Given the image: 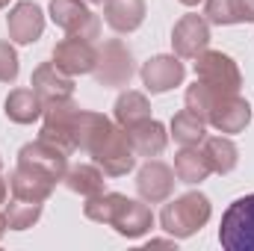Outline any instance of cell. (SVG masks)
Segmentation results:
<instances>
[{
	"instance_id": "cell-2",
	"label": "cell",
	"mask_w": 254,
	"mask_h": 251,
	"mask_svg": "<svg viewBox=\"0 0 254 251\" xmlns=\"http://www.w3.org/2000/svg\"><path fill=\"white\" fill-rule=\"evenodd\" d=\"M86 151L95 157L101 172L110 175V178H122V175H127L136 166V151H133V145L127 139V130L125 127H116L113 122H107L95 133V139L89 142Z\"/></svg>"
},
{
	"instance_id": "cell-10",
	"label": "cell",
	"mask_w": 254,
	"mask_h": 251,
	"mask_svg": "<svg viewBox=\"0 0 254 251\" xmlns=\"http://www.w3.org/2000/svg\"><path fill=\"white\" fill-rule=\"evenodd\" d=\"M210 45V21L201 15H184L172 30V48L181 60H195Z\"/></svg>"
},
{
	"instance_id": "cell-8",
	"label": "cell",
	"mask_w": 254,
	"mask_h": 251,
	"mask_svg": "<svg viewBox=\"0 0 254 251\" xmlns=\"http://www.w3.org/2000/svg\"><path fill=\"white\" fill-rule=\"evenodd\" d=\"M77 116H80V107H74L71 101L45 107V125H42V136H39V139H45V142L63 148L65 154L77 151V145H74Z\"/></svg>"
},
{
	"instance_id": "cell-36",
	"label": "cell",
	"mask_w": 254,
	"mask_h": 251,
	"mask_svg": "<svg viewBox=\"0 0 254 251\" xmlns=\"http://www.w3.org/2000/svg\"><path fill=\"white\" fill-rule=\"evenodd\" d=\"M86 3H107V0H86Z\"/></svg>"
},
{
	"instance_id": "cell-13",
	"label": "cell",
	"mask_w": 254,
	"mask_h": 251,
	"mask_svg": "<svg viewBox=\"0 0 254 251\" xmlns=\"http://www.w3.org/2000/svg\"><path fill=\"white\" fill-rule=\"evenodd\" d=\"M175 178H178V175H175L166 163H160V160H148V163L139 169L136 189H139L142 201H148V204H160V201H169V198H172L175 184H178Z\"/></svg>"
},
{
	"instance_id": "cell-34",
	"label": "cell",
	"mask_w": 254,
	"mask_h": 251,
	"mask_svg": "<svg viewBox=\"0 0 254 251\" xmlns=\"http://www.w3.org/2000/svg\"><path fill=\"white\" fill-rule=\"evenodd\" d=\"M178 3H184V6H198L201 0H178Z\"/></svg>"
},
{
	"instance_id": "cell-6",
	"label": "cell",
	"mask_w": 254,
	"mask_h": 251,
	"mask_svg": "<svg viewBox=\"0 0 254 251\" xmlns=\"http://www.w3.org/2000/svg\"><path fill=\"white\" fill-rule=\"evenodd\" d=\"M101 86H127L133 77V54L122 39H110L98 48V60L92 68Z\"/></svg>"
},
{
	"instance_id": "cell-26",
	"label": "cell",
	"mask_w": 254,
	"mask_h": 251,
	"mask_svg": "<svg viewBox=\"0 0 254 251\" xmlns=\"http://www.w3.org/2000/svg\"><path fill=\"white\" fill-rule=\"evenodd\" d=\"M142 119H151V104L142 92H122L116 101V122L119 127H130Z\"/></svg>"
},
{
	"instance_id": "cell-9",
	"label": "cell",
	"mask_w": 254,
	"mask_h": 251,
	"mask_svg": "<svg viewBox=\"0 0 254 251\" xmlns=\"http://www.w3.org/2000/svg\"><path fill=\"white\" fill-rule=\"evenodd\" d=\"M18 163L36 169V172H42V175H48V178L57 181V184L65 181V172H68V154H65L63 148L45 142V139L24 145V148L18 151Z\"/></svg>"
},
{
	"instance_id": "cell-19",
	"label": "cell",
	"mask_w": 254,
	"mask_h": 251,
	"mask_svg": "<svg viewBox=\"0 0 254 251\" xmlns=\"http://www.w3.org/2000/svg\"><path fill=\"white\" fill-rule=\"evenodd\" d=\"M104 21L116 33H133L145 21V0H107L104 3Z\"/></svg>"
},
{
	"instance_id": "cell-15",
	"label": "cell",
	"mask_w": 254,
	"mask_h": 251,
	"mask_svg": "<svg viewBox=\"0 0 254 251\" xmlns=\"http://www.w3.org/2000/svg\"><path fill=\"white\" fill-rule=\"evenodd\" d=\"M207 122L219 133H240L252 122V107L240 98V92L237 95H219L213 101V110H210Z\"/></svg>"
},
{
	"instance_id": "cell-11",
	"label": "cell",
	"mask_w": 254,
	"mask_h": 251,
	"mask_svg": "<svg viewBox=\"0 0 254 251\" xmlns=\"http://www.w3.org/2000/svg\"><path fill=\"white\" fill-rule=\"evenodd\" d=\"M33 89H36V95L45 101V107H51V104H65V101H71V95H74V80H71V74H65L63 68L57 63H42L36 71H33V83H30Z\"/></svg>"
},
{
	"instance_id": "cell-32",
	"label": "cell",
	"mask_w": 254,
	"mask_h": 251,
	"mask_svg": "<svg viewBox=\"0 0 254 251\" xmlns=\"http://www.w3.org/2000/svg\"><path fill=\"white\" fill-rule=\"evenodd\" d=\"M6 178H3V175H0V204H6Z\"/></svg>"
},
{
	"instance_id": "cell-33",
	"label": "cell",
	"mask_w": 254,
	"mask_h": 251,
	"mask_svg": "<svg viewBox=\"0 0 254 251\" xmlns=\"http://www.w3.org/2000/svg\"><path fill=\"white\" fill-rule=\"evenodd\" d=\"M6 228H9V222H6V213H0V237L6 234Z\"/></svg>"
},
{
	"instance_id": "cell-17",
	"label": "cell",
	"mask_w": 254,
	"mask_h": 251,
	"mask_svg": "<svg viewBox=\"0 0 254 251\" xmlns=\"http://www.w3.org/2000/svg\"><path fill=\"white\" fill-rule=\"evenodd\" d=\"M54 187H57V181H51L48 175H42V172H36V169H30V166H21V163H18V169L12 172V178H9L12 195L30 198V201H48L51 192H54Z\"/></svg>"
},
{
	"instance_id": "cell-1",
	"label": "cell",
	"mask_w": 254,
	"mask_h": 251,
	"mask_svg": "<svg viewBox=\"0 0 254 251\" xmlns=\"http://www.w3.org/2000/svg\"><path fill=\"white\" fill-rule=\"evenodd\" d=\"M86 219L92 222H101V225H110L116 228V234H122L127 240H139L142 234L151 231L154 225V213L151 207H145L142 201H133L127 195L119 192H101V195H92L83 207Z\"/></svg>"
},
{
	"instance_id": "cell-23",
	"label": "cell",
	"mask_w": 254,
	"mask_h": 251,
	"mask_svg": "<svg viewBox=\"0 0 254 251\" xmlns=\"http://www.w3.org/2000/svg\"><path fill=\"white\" fill-rule=\"evenodd\" d=\"M65 187L71 189V192H77V195H83V198L101 195L104 192V172H101L98 163L95 166H89V163L74 166V169L65 172Z\"/></svg>"
},
{
	"instance_id": "cell-20",
	"label": "cell",
	"mask_w": 254,
	"mask_h": 251,
	"mask_svg": "<svg viewBox=\"0 0 254 251\" xmlns=\"http://www.w3.org/2000/svg\"><path fill=\"white\" fill-rule=\"evenodd\" d=\"M6 116L15 125H33L39 116H45V101L36 95V89H15L6 98Z\"/></svg>"
},
{
	"instance_id": "cell-35",
	"label": "cell",
	"mask_w": 254,
	"mask_h": 251,
	"mask_svg": "<svg viewBox=\"0 0 254 251\" xmlns=\"http://www.w3.org/2000/svg\"><path fill=\"white\" fill-rule=\"evenodd\" d=\"M3 6H9V0H0V9H3Z\"/></svg>"
},
{
	"instance_id": "cell-27",
	"label": "cell",
	"mask_w": 254,
	"mask_h": 251,
	"mask_svg": "<svg viewBox=\"0 0 254 251\" xmlns=\"http://www.w3.org/2000/svg\"><path fill=\"white\" fill-rule=\"evenodd\" d=\"M216 98H219V92H213L210 86H204L201 80H195V86L187 89V110H192L195 116H201V119L207 122V116H210Z\"/></svg>"
},
{
	"instance_id": "cell-18",
	"label": "cell",
	"mask_w": 254,
	"mask_h": 251,
	"mask_svg": "<svg viewBox=\"0 0 254 251\" xmlns=\"http://www.w3.org/2000/svg\"><path fill=\"white\" fill-rule=\"evenodd\" d=\"M125 130H127V139H130L133 151L139 157H157V154H163V148L169 142L166 127L160 122H154V119H142V122L125 127Z\"/></svg>"
},
{
	"instance_id": "cell-25",
	"label": "cell",
	"mask_w": 254,
	"mask_h": 251,
	"mask_svg": "<svg viewBox=\"0 0 254 251\" xmlns=\"http://www.w3.org/2000/svg\"><path fill=\"white\" fill-rule=\"evenodd\" d=\"M42 204H45V201H30V198L12 195L9 204H6V210H3L9 228H12V231H27V228H33V225L39 222V216H42Z\"/></svg>"
},
{
	"instance_id": "cell-5",
	"label": "cell",
	"mask_w": 254,
	"mask_h": 251,
	"mask_svg": "<svg viewBox=\"0 0 254 251\" xmlns=\"http://www.w3.org/2000/svg\"><path fill=\"white\" fill-rule=\"evenodd\" d=\"M195 77L219 95H237L243 86V74L237 63L222 51H201L195 57Z\"/></svg>"
},
{
	"instance_id": "cell-16",
	"label": "cell",
	"mask_w": 254,
	"mask_h": 251,
	"mask_svg": "<svg viewBox=\"0 0 254 251\" xmlns=\"http://www.w3.org/2000/svg\"><path fill=\"white\" fill-rule=\"evenodd\" d=\"M6 27H9L12 42L30 45V42H36V39L45 33V15H42V9H39L33 0H21V3H15V6L9 9Z\"/></svg>"
},
{
	"instance_id": "cell-28",
	"label": "cell",
	"mask_w": 254,
	"mask_h": 251,
	"mask_svg": "<svg viewBox=\"0 0 254 251\" xmlns=\"http://www.w3.org/2000/svg\"><path fill=\"white\" fill-rule=\"evenodd\" d=\"M204 18H207L210 24H219V27L240 24L237 0H207V6H204Z\"/></svg>"
},
{
	"instance_id": "cell-21",
	"label": "cell",
	"mask_w": 254,
	"mask_h": 251,
	"mask_svg": "<svg viewBox=\"0 0 254 251\" xmlns=\"http://www.w3.org/2000/svg\"><path fill=\"white\" fill-rule=\"evenodd\" d=\"M204 157L210 163V169L216 175H228L237 169V160H240V151L234 145V139L228 136H204Z\"/></svg>"
},
{
	"instance_id": "cell-3",
	"label": "cell",
	"mask_w": 254,
	"mask_h": 251,
	"mask_svg": "<svg viewBox=\"0 0 254 251\" xmlns=\"http://www.w3.org/2000/svg\"><path fill=\"white\" fill-rule=\"evenodd\" d=\"M210 198L201 192H187L175 201H169L160 213V225L166 234H172L175 240H187L192 234H198L207 222H210Z\"/></svg>"
},
{
	"instance_id": "cell-14",
	"label": "cell",
	"mask_w": 254,
	"mask_h": 251,
	"mask_svg": "<svg viewBox=\"0 0 254 251\" xmlns=\"http://www.w3.org/2000/svg\"><path fill=\"white\" fill-rule=\"evenodd\" d=\"M184 74H187V68L181 63V57H169V54L154 57L142 65V83L151 95H163V92L181 86Z\"/></svg>"
},
{
	"instance_id": "cell-4",
	"label": "cell",
	"mask_w": 254,
	"mask_h": 251,
	"mask_svg": "<svg viewBox=\"0 0 254 251\" xmlns=\"http://www.w3.org/2000/svg\"><path fill=\"white\" fill-rule=\"evenodd\" d=\"M219 243L228 251H254V195L237 198L225 210Z\"/></svg>"
},
{
	"instance_id": "cell-12",
	"label": "cell",
	"mask_w": 254,
	"mask_h": 251,
	"mask_svg": "<svg viewBox=\"0 0 254 251\" xmlns=\"http://www.w3.org/2000/svg\"><path fill=\"white\" fill-rule=\"evenodd\" d=\"M95 60H98V48L89 39H80V36H68L63 42H57V48H54V63L71 77L92 74Z\"/></svg>"
},
{
	"instance_id": "cell-37",
	"label": "cell",
	"mask_w": 254,
	"mask_h": 251,
	"mask_svg": "<svg viewBox=\"0 0 254 251\" xmlns=\"http://www.w3.org/2000/svg\"><path fill=\"white\" fill-rule=\"evenodd\" d=\"M0 169H3V163H0Z\"/></svg>"
},
{
	"instance_id": "cell-7",
	"label": "cell",
	"mask_w": 254,
	"mask_h": 251,
	"mask_svg": "<svg viewBox=\"0 0 254 251\" xmlns=\"http://www.w3.org/2000/svg\"><path fill=\"white\" fill-rule=\"evenodd\" d=\"M51 18L68 36H80L89 42L101 36V21L83 0H51Z\"/></svg>"
},
{
	"instance_id": "cell-30",
	"label": "cell",
	"mask_w": 254,
	"mask_h": 251,
	"mask_svg": "<svg viewBox=\"0 0 254 251\" xmlns=\"http://www.w3.org/2000/svg\"><path fill=\"white\" fill-rule=\"evenodd\" d=\"M237 12H240V24L254 21V0H237Z\"/></svg>"
},
{
	"instance_id": "cell-31",
	"label": "cell",
	"mask_w": 254,
	"mask_h": 251,
	"mask_svg": "<svg viewBox=\"0 0 254 251\" xmlns=\"http://www.w3.org/2000/svg\"><path fill=\"white\" fill-rule=\"evenodd\" d=\"M151 246H157V249H163V246L175 249V240H151V243H148V249H151Z\"/></svg>"
},
{
	"instance_id": "cell-29",
	"label": "cell",
	"mask_w": 254,
	"mask_h": 251,
	"mask_svg": "<svg viewBox=\"0 0 254 251\" xmlns=\"http://www.w3.org/2000/svg\"><path fill=\"white\" fill-rule=\"evenodd\" d=\"M18 77V54L9 42L0 39V83H12Z\"/></svg>"
},
{
	"instance_id": "cell-22",
	"label": "cell",
	"mask_w": 254,
	"mask_h": 251,
	"mask_svg": "<svg viewBox=\"0 0 254 251\" xmlns=\"http://www.w3.org/2000/svg\"><path fill=\"white\" fill-rule=\"evenodd\" d=\"M175 175L181 184H201L207 181V175H213L204 151H198V145H184L181 154L175 157Z\"/></svg>"
},
{
	"instance_id": "cell-24",
	"label": "cell",
	"mask_w": 254,
	"mask_h": 251,
	"mask_svg": "<svg viewBox=\"0 0 254 251\" xmlns=\"http://www.w3.org/2000/svg\"><path fill=\"white\" fill-rule=\"evenodd\" d=\"M172 136L178 145H201L207 136V122L201 116H195L192 110H181L172 119Z\"/></svg>"
}]
</instances>
